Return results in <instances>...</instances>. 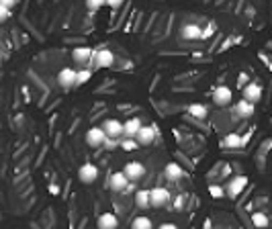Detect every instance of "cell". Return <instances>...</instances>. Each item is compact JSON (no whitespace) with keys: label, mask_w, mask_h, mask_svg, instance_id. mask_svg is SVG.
Returning a JSON list of instances; mask_svg holds the SVG:
<instances>
[{"label":"cell","mask_w":272,"mask_h":229,"mask_svg":"<svg viewBox=\"0 0 272 229\" xmlns=\"http://www.w3.org/2000/svg\"><path fill=\"white\" fill-rule=\"evenodd\" d=\"M107 141V133L103 131V127H90L86 131V143L90 147H105Z\"/></svg>","instance_id":"obj_1"},{"label":"cell","mask_w":272,"mask_h":229,"mask_svg":"<svg viewBox=\"0 0 272 229\" xmlns=\"http://www.w3.org/2000/svg\"><path fill=\"white\" fill-rule=\"evenodd\" d=\"M231 88L229 86H225V84H221V86H217L213 90V102L217 107H227L229 102H231Z\"/></svg>","instance_id":"obj_2"},{"label":"cell","mask_w":272,"mask_h":229,"mask_svg":"<svg viewBox=\"0 0 272 229\" xmlns=\"http://www.w3.org/2000/svg\"><path fill=\"white\" fill-rule=\"evenodd\" d=\"M103 131L107 133L109 139H119V137H123V123L119 119H107L103 123Z\"/></svg>","instance_id":"obj_3"},{"label":"cell","mask_w":272,"mask_h":229,"mask_svg":"<svg viewBox=\"0 0 272 229\" xmlns=\"http://www.w3.org/2000/svg\"><path fill=\"white\" fill-rule=\"evenodd\" d=\"M78 178L82 180V184H92L98 178V168L94 164H82L80 170H78Z\"/></svg>","instance_id":"obj_4"},{"label":"cell","mask_w":272,"mask_h":229,"mask_svg":"<svg viewBox=\"0 0 272 229\" xmlns=\"http://www.w3.org/2000/svg\"><path fill=\"white\" fill-rule=\"evenodd\" d=\"M92 62H94L96 68H111L113 64H115V53H113L111 49H98V51H94Z\"/></svg>","instance_id":"obj_5"},{"label":"cell","mask_w":272,"mask_h":229,"mask_svg":"<svg viewBox=\"0 0 272 229\" xmlns=\"http://www.w3.org/2000/svg\"><path fill=\"white\" fill-rule=\"evenodd\" d=\"M246 184H248V178H246V176H233V178H229V182H227L225 194H229L231 199H235L237 194H240V192L246 188Z\"/></svg>","instance_id":"obj_6"},{"label":"cell","mask_w":272,"mask_h":229,"mask_svg":"<svg viewBox=\"0 0 272 229\" xmlns=\"http://www.w3.org/2000/svg\"><path fill=\"white\" fill-rule=\"evenodd\" d=\"M156 135H158V129L154 127V125H150V127L143 125V127L139 129V133H137V137H135V141H137L139 145H152Z\"/></svg>","instance_id":"obj_7"},{"label":"cell","mask_w":272,"mask_h":229,"mask_svg":"<svg viewBox=\"0 0 272 229\" xmlns=\"http://www.w3.org/2000/svg\"><path fill=\"white\" fill-rule=\"evenodd\" d=\"M141 127H143V123L137 117L125 121V123H123V137H125V139H135Z\"/></svg>","instance_id":"obj_8"},{"label":"cell","mask_w":272,"mask_h":229,"mask_svg":"<svg viewBox=\"0 0 272 229\" xmlns=\"http://www.w3.org/2000/svg\"><path fill=\"white\" fill-rule=\"evenodd\" d=\"M76 76H78L76 70H72V68H64V70H60V74H58V82L66 90L68 88H74L76 86Z\"/></svg>","instance_id":"obj_9"},{"label":"cell","mask_w":272,"mask_h":229,"mask_svg":"<svg viewBox=\"0 0 272 229\" xmlns=\"http://www.w3.org/2000/svg\"><path fill=\"white\" fill-rule=\"evenodd\" d=\"M260 98H262V86H260L258 82H250V84L244 86V100L256 105Z\"/></svg>","instance_id":"obj_10"},{"label":"cell","mask_w":272,"mask_h":229,"mask_svg":"<svg viewBox=\"0 0 272 229\" xmlns=\"http://www.w3.org/2000/svg\"><path fill=\"white\" fill-rule=\"evenodd\" d=\"M123 174L129 178V182L131 180H139L145 174V166L141 162H129V164H125V168H123Z\"/></svg>","instance_id":"obj_11"},{"label":"cell","mask_w":272,"mask_h":229,"mask_svg":"<svg viewBox=\"0 0 272 229\" xmlns=\"http://www.w3.org/2000/svg\"><path fill=\"white\" fill-rule=\"evenodd\" d=\"M111 190L113 192H123V190H127L129 188V178L123 174V172H115V174L111 176Z\"/></svg>","instance_id":"obj_12"},{"label":"cell","mask_w":272,"mask_h":229,"mask_svg":"<svg viewBox=\"0 0 272 229\" xmlns=\"http://www.w3.org/2000/svg\"><path fill=\"white\" fill-rule=\"evenodd\" d=\"M152 194V207H164V205L170 201V192L164 186H156L150 190Z\"/></svg>","instance_id":"obj_13"},{"label":"cell","mask_w":272,"mask_h":229,"mask_svg":"<svg viewBox=\"0 0 272 229\" xmlns=\"http://www.w3.org/2000/svg\"><path fill=\"white\" fill-rule=\"evenodd\" d=\"M201 35H203V29L199 25H195V23H186V25L180 29V37L186 39V41L201 39Z\"/></svg>","instance_id":"obj_14"},{"label":"cell","mask_w":272,"mask_h":229,"mask_svg":"<svg viewBox=\"0 0 272 229\" xmlns=\"http://www.w3.org/2000/svg\"><path fill=\"white\" fill-rule=\"evenodd\" d=\"M94 57V49H90V47H76L74 51H72V60L76 62V64H86V62H90Z\"/></svg>","instance_id":"obj_15"},{"label":"cell","mask_w":272,"mask_h":229,"mask_svg":"<svg viewBox=\"0 0 272 229\" xmlns=\"http://www.w3.org/2000/svg\"><path fill=\"white\" fill-rule=\"evenodd\" d=\"M96 225H98V229H117L119 227V219H117L115 213H103L98 217Z\"/></svg>","instance_id":"obj_16"},{"label":"cell","mask_w":272,"mask_h":229,"mask_svg":"<svg viewBox=\"0 0 272 229\" xmlns=\"http://www.w3.org/2000/svg\"><path fill=\"white\" fill-rule=\"evenodd\" d=\"M254 111H256V107L252 105V102L244 100V98H242V100L235 105V114H237V117H242V119L252 117V114H254Z\"/></svg>","instance_id":"obj_17"},{"label":"cell","mask_w":272,"mask_h":229,"mask_svg":"<svg viewBox=\"0 0 272 229\" xmlns=\"http://www.w3.org/2000/svg\"><path fill=\"white\" fill-rule=\"evenodd\" d=\"M164 176H166L168 180H178V178L184 176V170H182V166H180V164L170 162V164L164 168Z\"/></svg>","instance_id":"obj_18"},{"label":"cell","mask_w":272,"mask_h":229,"mask_svg":"<svg viewBox=\"0 0 272 229\" xmlns=\"http://www.w3.org/2000/svg\"><path fill=\"white\" fill-rule=\"evenodd\" d=\"M135 207L137 209H147V207H152V194L150 190H137L135 192Z\"/></svg>","instance_id":"obj_19"},{"label":"cell","mask_w":272,"mask_h":229,"mask_svg":"<svg viewBox=\"0 0 272 229\" xmlns=\"http://www.w3.org/2000/svg\"><path fill=\"white\" fill-rule=\"evenodd\" d=\"M223 145L227 147V150H240V147H242V135H237V133H229V135H225Z\"/></svg>","instance_id":"obj_20"},{"label":"cell","mask_w":272,"mask_h":229,"mask_svg":"<svg viewBox=\"0 0 272 229\" xmlns=\"http://www.w3.org/2000/svg\"><path fill=\"white\" fill-rule=\"evenodd\" d=\"M252 223H254L256 229H266L268 223H270V219H268V215H266V213L256 211V213H252Z\"/></svg>","instance_id":"obj_21"},{"label":"cell","mask_w":272,"mask_h":229,"mask_svg":"<svg viewBox=\"0 0 272 229\" xmlns=\"http://www.w3.org/2000/svg\"><path fill=\"white\" fill-rule=\"evenodd\" d=\"M188 114H192L195 119H205L207 114H209V111H207L205 105H201V102H195V105L188 107Z\"/></svg>","instance_id":"obj_22"},{"label":"cell","mask_w":272,"mask_h":229,"mask_svg":"<svg viewBox=\"0 0 272 229\" xmlns=\"http://www.w3.org/2000/svg\"><path fill=\"white\" fill-rule=\"evenodd\" d=\"M131 229H154V223H152L150 217L139 215V217H135V219H133Z\"/></svg>","instance_id":"obj_23"},{"label":"cell","mask_w":272,"mask_h":229,"mask_svg":"<svg viewBox=\"0 0 272 229\" xmlns=\"http://www.w3.org/2000/svg\"><path fill=\"white\" fill-rule=\"evenodd\" d=\"M90 78H92V72H90V70H78V76H76V86L86 84Z\"/></svg>","instance_id":"obj_24"},{"label":"cell","mask_w":272,"mask_h":229,"mask_svg":"<svg viewBox=\"0 0 272 229\" xmlns=\"http://www.w3.org/2000/svg\"><path fill=\"white\" fill-rule=\"evenodd\" d=\"M209 194L213 199H223L225 197V188H221L219 184H211L209 186Z\"/></svg>","instance_id":"obj_25"},{"label":"cell","mask_w":272,"mask_h":229,"mask_svg":"<svg viewBox=\"0 0 272 229\" xmlns=\"http://www.w3.org/2000/svg\"><path fill=\"white\" fill-rule=\"evenodd\" d=\"M121 147H123L125 152H135V150L139 147V143L135 141V139H123V141H121Z\"/></svg>","instance_id":"obj_26"},{"label":"cell","mask_w":272,"mask_h":229,"mask_svg":"<svg viewBox=\"0 0 272 229\" xmlns=\"http://www.w3.org/2000/svg\"><path fill=\"white\" fill-rule=\"evenodd\" d=\"M100 6H103V0H88L86 2V8H90V10H98Z\"/></svg>","instance_id":"obj_27"},{"label":"cell","mask_w":272,"mask_h":229,"mask_svg":"<svg viewBox=\"0 0 272 229\" xmlns=\"http://www.w3.org/2000/svg\"><path fill=\"white\" fill-rule=\"evenodd\" d=\"M8 17H10V10H8V8H6L2 2H0V23H4Z\"/></svg>","instance_id":"obj_28"},{"label":"cell","mask_w":272,"mask_h":229,"mask_svg":"<svg viewBox=\"0 0 272 229\" xmlns=\"http://www.w3.org/2000/svg\"><path fill=\"white\" fill-rule=\"evenodd\" d=\"M213 33H215V25H213V23H211V25L205 29V31H203V35H201V39H209L211 35H213Z\"/></svg>","instance_id":"obj_29"},{"label":"cell","mask_w":272,"mask_h":229,"mask_svg":"<svg viewBox=\"0 0 272 229\" xmlns=\"http://www.w3.org/2000/svg\"><path fill=\"white\" fill-rule=\"evenodd\" d=\"M117 145H119V139H109V137H107V141H105V147H107V150H115Z\"/></svg>","instance_id":"obj_30"},{"label":"cell","mask_w":272,"mask_h":229,"mask_svg":"<svg viewBox=\"0 0 272 229\" xmlns=\"http://www.w3.org/2000/svg\"><path fill=\"white\" fill-rule=\"evenodd\" d=\"M158 229H178L174 223H162L160 227H158Z\"/></svg>","instance_id":"obj_31"},{"label":"cell","mask_w":272,"mask_h":229,"mask_svg":"<svg viewBox=\"0 0 272 229\" xmlns=\"http://www.w3.org/2000/svg\"><path fill=\"white\" fill-rule=\"evenodd\" d=\"M250 137H252V131H250V133H246V135L242 137V147H244V145H246L248 141H250Z\"/></svg>","instance_id":"obj_32"},{"label":"cell","mask_w":272,"mask_h":229,"mask_svg":"<svg viewBox=\"0 0 272 229\" xmlns=\"http://www.w3.org/2000/svg\"><path fill=\"white\" fill-rule=\"evenodd\" d=\"M109 6H113V8H119V6H121V2H109Z\"/></svg>","instance_id":"obj_33"}]
</instances>
